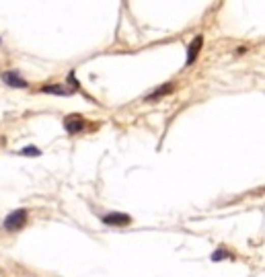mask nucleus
<instances>
[{
  "mask_svg": "<svg viewBox=\"0 0 265 277\" xmlns=\"http://www.w3.org/2000/svg\"><path fill=\"white\" fill-rule=\"evenodd\" d=\"M27 224V209H15L5 218V230L7 232H19Z\"/></svg>",
  "mask_w": 265,
  "mask_h": 277,
  "instance_id": "1",
  "label": "nucleus"
},
{
  "mask_svg": "<svg viewBox=\"0 0 265 277\" xmlns=\"http://www.w3.org/2000/svg\"><path fill=\"white\" fill-rule=\"evenodd\" d=\"M103 224H107V226H128V224H132V216L122 213V211H113V213L103 216Z\"/></svg>",
  "mask_w": 265,
  "mask_h": 277,
  "instance_id": "2",
  "label": "nucleus"
},
{
  "mask_svg": "<svg viewBox=\"0 0 265 277\" xmlns=\"http://www.w3.org/2000/svg\"><path fill=\"white\" fill-rule=\"evenodd\" d=\"M64 130L70 134V136H74V134H80L82 130H84V117L82 115H68L66 119H64Z\"/></svg>",
  "mask_w": 265,
  "mask_h": 277,
  "instance_id": "3",
  "label": "nucleus"
},
{
  "mask_svg": "<svg viewBox=\"0 0 265 277\" xmlns=\"http://www.w3.org/2000/svg\"><path fill=\"white\" fill-rule=\"evenodd\" d=\"M3 80H5L9 86H15V88H27V80H25L17 70L3 72Z\"/></svg>",
  "mask_w": 265,
  "mask_h": 277,
  "instance_id": "4",
  "label": "nucleus"
},
{
  "mask_svg": "<svg viewBox=\"0 0 265 277\" xmlns=\"http://www.w3.org/2000/svg\"><path fill=\"white\" fill-rule=\"evenodd\" d=\"M201 45H203V37H201V35H197V37H195V39L189 43V49H187V60H185V64H187V66L195 62V58L199 55Z\"/></svg>",
  "mask_w": 265,
  "mask_h": 277,
  "instance_id": "5",
  "label": "nucleus"
},
{
  "mask_svg": "<svg viewBox=\"0 0 265 277\" xmlns=\"http://www.w3.org/2000/svg\"><path fill=\"white\" fill-rule=\"evenodd\" d=\"M41 93L60 95V97H70L74 90H72V88H66L64 84H45V86H41Z\"/></svg>",
  "mask_w": 265,
  "mask_h": 277,
  "instance_id": "6",
  "label": "nucleus"
},
{
  "mask_svg": "<svg viewBox=\"0 0 265 277\" xmlns=\"http://www.w3.org/2000/svg\"><path fill=\"white\" fill-rule=\"evenodd\" d=\"M230 257H232V255H230L224 247H220L216 253H212V261H222V259H230Z\"/></svg>",
  "mask_w": 265,
  "mask_h": 277,
  "instance_id": "7",
  "label": "nucleus"
},
{
  "mask_svg": "<svg viewBox=\"0 0 265 277\" xmlns=\"http://www.w3.org/2000/svg\"><path fill=\"white\" fill-rule=\"evenodd\" d=\"M173 90V84L169 82V84H165L163 88H158V90H154L152 95H148V101H152V99H156V97H161V95H167V93H171Z\"/></svg>",
  "mask_w": 265,
  "mask_h": 277,
  "instance_id": "8",
  "label": "nucleus"
},
{
  "mask_svg": "<svg viewBox=\"0 0 265 277\" xmlns=\"http://www.w3.org/2000/svg\"><path fill=\"white\" fill-rule=\"evenodd\" d=\"M19 154H21V156H41V150H39L37 146H27V148H23Z\"/></svg>",
  "mask_w": 265,
  "mask_h": 277,
  "instance_id": "9",
  "label": "nucleus"
},
{
  "mask_svg": "<svg viewBox=\"0 0 265 277\" xmlns=\"http://www.w3.org/2000/svg\"><path fill=\"white\" fill-rule=\"evenodd\" d=\"M0 43H3V39H0Z\"/></svg>",
  "mask_w": 265,
  "mask_h": 277,
  "instance_id": "10",
  "label": "nucleus"
}]
</instances>
